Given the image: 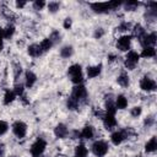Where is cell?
<instances>
[{
  "instance_id": "6da1fadb",
  "label": "cell",
  "mask_w": 157,
  "mask_h": 157,
  "mask_svg": "<svg viewBox=\"0 0 157 157\" xmlns=\"http://www.w3.org/2000/svg\"><path fill=\"white\" fill-rule=\"evenodd\" d=\"M67 74L70 75V78L74 83L76 85H80L82 82V72H81V66L78 64H75V65H71L67 70Z\"/></svg>"
},
{
  "instance_id": "7a4b0ae2",
  "label": "cell",
  "mask_w": 157,
  "mask_h": 157,
  "mask_svg": "<svg viewBox=\"0 0 157 157\" xmlns=\"http://www.w3.org/2000/svg\"><path fill=\"white\" fill-rule=\"evenodd\" d=\"M92 152L94 153V156L97 157H103L107 155L108 152V145L104 142V141H96L93 145H92Z\"/></svg>"
},
{
  "instance_id": "3957f363",
  "label": "cell",
  "mask_w": 157,
  "mask_h": 157,
  "mask_svg": "<svg viewBox=\"0 0 157 157\" xmlns=\"http://www.w3.org/2000/svg\"><path fill=\"white\" fill-rule=\"evenodd\" d=\"M45 147H47V142H45L43 139H38V140L32 145V147H31V155H32L33 157H39V156L44 152Z\"/></svg>"
},
{
  "instance_id": "277c9868",
  "label": "cell",
  "mask_w": 157,
  "mask_h": 157,
  "mask_svg": "<svg viewBox=\"0 0 157 157\" xmlns=\"http://www.w3.org/2000/svg\"><path fill=\"white\" fill-rule=\"evenodd\" d=\"M139 59H140V55L136 52H134V50L129 52L126 54V58H125V66L129 70H134L136 64H137V61H139Z\"/></svg>"
},
{
  "instance_id": "5b68a950",
  "label": "cell",
  "mask_w": 157,
  "mask_h": 157,
  "mask_svg": "<svg viewBox=\"0 0 157 157\" xmlns=\"http://www.w3.org/2000/svg\"><path fill=\"white\" fill-rule=\"evenodd\" d=\"M139 40H140V43H141V45L144 48H146V47H153L155 43H156V33L155 32H152V33H145L144 36H141L139 38Z\"/></svg>"
},
{
  "instance_id": "8992f818",
  "label": "cell",
  "mask_w": 157,
  "mask_h": 157,
  "mask_svg": "<svg viewBox=\"0 0 157 157\" xmlns=\"http://www.w3.org/2000/svg\"><path fill=\"white\" fill-rule=\"evenodd\" d=\"M12 131H13V134L18 137V139H22V137H25V135H26V132H27V126H26V124L25 123H22V121H16L13 125H12Z\"/></svg>"
},
{
  "instance_id": "52a82bcc",
  "label": "cell",
  "mask_w": 157,
  "mask_h": 157,
  "mask_svg": "<svg viewBox=\"0 0 157 157\" xmlns=\"http://www.w3.org/2000/svg\"><path fill=\"white\" fill-rule=\"evenodd\" d=\"M75 99H77L78 102L85 99L87 97V91H86V87L82 86V85H76L72 90V94H71Z\"/></svg>"
},
{
  "instance_id": "ba28073f",
  "label": "cell",
  "mask_w": 157,
  "mask_h": 157,
  "mask_svg": "<svg viewBox=\"0 0 157 157\" xmlns=\"http://www.w3.org/2000/svg\"><path fill=\"white\" fill-rule=\"evenodd\" d=\"M140 88L142 91H147V92L155 91L156 90V82L150 77H144L140 81Z\"/></svg>"
},
{
  "instance_id": "9c48e42d",
  "label": "cell",
  "mask_w": 157,
  "mask_h": 157,
  "mask_svg": "<svg viewBox=\"0 0 157 157\" xmlns=\"http://www.w3.org/2000/svg\"><path fill=\"white\" fill-rule=\"evenodd\" d=\"M91 9L97 13H103V12H108L110 10V6L109 2H93L91 4Z\"/></svg>"
},
{
  "instance_id": "30bf717a",
  "label": "cell",
  "mask_w": 157,
  "mask_h": 157,
  "mask_svg": "<svg viewBox=\"0 0 157 157\" xmlns=\"http://www.w3.org/2000/svg\"><path fill=\"white\" fill-rule=\"evenodd\" d=\"M130 42H131V36H123V37H120V38L118 39L117 45H118V48H119L120 50L125 52V50L129 49Z\"/></svg>"
},
{
  "instance_id": "8fae6325",
  "label": "cell",
  "mask_w": 157,
  "mask_h": 157,
  "mask_svg": "<svg viewBox=\"0 0 157 157\" xmlns=\"http://www.w3.org/2000/svg\"><path fill=\"white\" fill-rule=\"evenodd\" d=\"M103 124H104L105 129L110 130L117 125V119H115V117L113 114H105L103 117Z\"/></svg>"
},
{
  "instance_id": "7c38bea8",
  "label": "cell",
  "mask_w": 157,
  "mask_h": 157,
  "mask_svg": "<svg viewBox=\"0 0 157 157\" xmlns=\"http://www.w3.org/2000/svg\"><path fill=\"white\" fill-rule=\"evenodd\" d=\"M67 132H69V130H67V128H66L65 124H59V125H56V128H55V130H54L55 136L59 137V139L65 137V136L67 135Z\"/></svg>"
},
{
  "instance_id": "4fadbf2b",
  "label": "cell",
  "mask_w": 157,
  "mask_h": 157,
  "mask_svg": "<svg viewBox=\"0 0 157 157\" xmlns=\"http://www.w3.org/2000/svg\"><path fill=\"white\" fill-rule=\"evenodd\" d=\"M110 140H112V142H113L115 146H118V145H120V144L125 140V136H124L123 131H115V132L112 134Z\"/></svg>"
},
{
  "instance_id": "5bb4252c",
  "label": "cell",
  "mask_w": 157,
  "mask_h": 157,
  "mask_svg": "<svg viewBox=\"0 0 157 157\" xmlns=\"http://www.w3.org/2000/svg\"><path fill=\"white\" fill-rule=\"evenodd\" d=\"M101 70H102V65L90 66V67H87V76L90 78H94L101 74Z\"/></svg>"
},
{
  "instance_id": "9a60e30c",
  "label": "cell",
  "mask_w": 157,
  "mask_h": 157,
  "mask_svg": "<svg viewBox=\"0 0 157 157\" xmlns=\"http://www.w3.org/2000/svg\"><path fill=\"white\" fill-rule=\"evenodd\" d=\"M128 107V99L125 98V96H118L115 99V108L117 109H125Z\"/></svg>"
},
{
  "instance_id": "2e32d148",
  "label": "cell",
  "mask_w": 157,
  "mask_h": 157,
  "mask_svg": "<svg viewBox=\"0 0 157 157\" xmlns=\"http://www.w3.org/2000/svg\"><path fill=\"white\" fill-rule=\"evenodd\" d=\"M28 54H29L31 56L37 58V56L42 55V54H43V52L40 50L39 44H32V45H29V47H28Z\"/></svg>"
},
{
  "instance_id": "e0dca14e",
  "label": "cell",
  "mask_w": 157,
  "mask_h": 157,
  "mask_svg": "<svg viewBox=\"0 0 157 157\" xmlns=\"http://www.w3.org/2000/svg\"><path fill=\"white\" fill-rule=\"evenodd\" d=\"M156 148H157V139L153 136L146 142L145 150H146V152H153V151H156Z\"/></svg>"
},
{
  "instance_id": "ac0fdd59",
  "label": "cell",
  "mask_w": 157,
  "mask_h": 157,
  "mask_svg": "<svg viewBox=\"0 0 157 157\" xmlns=\"http://www.w3.org/2000/svg\"><path fill=\"white\" fill-rule=\"evenodd\" d=\"M36 80H37V76H36L32 71H27V72H26V86H27L28 88L34 85Z\"/></svg>"
},
{
  "instance_id": "d6986e66",
  "label": "cell",
  "mask_w": 157,
  "mask_h": 157,
  "mask_svg": "<svg viewBox=\"0 0 157 157\" xmlns=\"http://www.w3.org/2000/svg\"><path fill=\"white\" fill-rule=\"evenodd\" d=\"M155 55H156V50L153 47H146L142 49V53H141L142 58H152Z\"/></svg>"
},
{
  "instance_id": "ffe728a7",
  "label": "cell",
  "mask_w": 157,
  "mask_h": 157,
  "mask_svg": "<svg viewBox=\"0 0 157 157\" xmlns=\"http://www.w3.org/2000/svg\"><path fill=\"white\" fill-rule=\"evenodd\" d=\"M118 83L121 86V87H128V85H129V76H128V74H125V72H121L119 76H118Z\"/></svg>"
},
{
  "instance_id": "44dd1931",
  "label": "cell",
  "mask_w": 157,
  "mask_h": 157,
  "mask_svg": "<svg viewBox=\"0 0 157 157\" xmlns=\"http://www.w3.org/2000/svg\"><path fill=\"white\" fill-rule=\"evenodd\" d=\"M81 137H85V139H87V140L92 139V137H93V128H91V126H85V128L82 129V131H81Z\"/></svg>"
},
{
  "instance_id": "7402d4cb",
  "label": "cell",
  "mask_w": 157,
  "mask_h": 157,
  "mask_svg": "<svg viewBox=\"0 0 157 157\" xmlns=\"http://www.w3.org/2000/svg\"><path fill=\"white\" fill-rule=\"evenodd\" d=\"M52 45H53V43H52V40L49 39V38H47V39H43L40 43H39V48H40V50L44 53V52H48L50 48H52Z\"/></svg>"
},
{
  "instance_id": "603a6c76",
  "label": "cell",
  "mask_w": 157,
  "mask_h": 157,
  "mask_svg": "<svg viewBox=\"0 0 157 157\" xmlns=\"http://www.w3.org/2000/svg\"><path fill=\"white\" fill-rule=\"evenodd\" d=\"M60 55H61L63 58H65V59L70 58V56L72 55V47H71V45H65L64 48H61Z\"/></svg>"
},
{
  "instance_id": "cb8c5ba5",
  "label": "cell",
  "mask_w": 157,
  "mask_h": 157,
  "mask_svg": "<svg viewBox=\"0 0 157 157\" xmlns=\"http://www.w3.org/2000/svg\"><path fill=\"white\" fill-rule=\"evenodd\" d=\"M75 153L77 157H86L87 156V148L85 145H78L75 148Z\"/></svg>"
},
{
  "instance_id": "d4e9b609",
  "label": "cell",
  "mask_w": 157,
  "mask_h": 157,
  "mask_svg": "<svg viewBox=\"0 0 157 157\" xmlns=\"http://www.w3.org/2000/svg\"><path fill=\"white\" fill-rule=\"evenodd\" d=\"M15 93H13V91H10V90H7L6 92H5V96H4V103L5 104H10L13 99H15Z\"/></svg>"
},
{
  "instance_id": "484cf974",
  "label": "cell",
  "mask_w": 157,
  "mask_h": 157,
  "mask_svg": "<svg viewBox=\"0 0 157 157\" xmlns=\"http://www.w3.org/2000/svg\"><path fill=\"white\" fill-rule=\"evenodd\" d=\"M105 109H107V114H115V112H117V108H115V104L110 101V99H108L107 101V104H105Z\"/></svg>"
},
{
  "instance_id": "4316f807",
  "label": "cell",
  "mask_w": 157,
  "mask_h": 157,
  "mask_svg": "<svg viewBox=\"0 0 157 157\" xmlns=\"http://www.w3.org/2000/svg\"><path fill=\"white\" fill-rule=\"evenodd\" d=\"M66 105H67L69 109H76V108L78 107V101L75 99V98L71 96V97H69V99H67V102H66Z\"/></svg>"
},
{
  "instance_id": "83f0119b",
  "label": "cell",
  "mask_w": 157,
  "mask_h": 157,
  "mask_svg": "<svg viewBox=\"0 0 157 157\" xmlns=\"http://www.w3.org/2000/svg\"><path fill=\"white\" fill-rule=\"evenodd\" d=\"M13 32H15V28H13L12 26H9V27H6L5 29H2V36H4V38L9 39V38L12 37Z\"/></svg>"
},
{
  "instance_id": "f1b7e54d",
  "label": "cell",
  "mask_w": 157,
  "mask_h": 157,
  "mask_svg": "<svg viewBox=\"0 0 157 157\" xmlns=\"http://www.w3.org/2000/svg\"><path fill=\"white\" fill-rule=\"evenodd\" d=\"M137 6H139V1H135V0H129L125 4V9L126 10H135Z\"/></svg>"
},
{
  "instance_id": "f546056e",
  "label": "cell",
  "mask_w": 157,
  "mask_h": 157,
  "mask_svg": "<svg viewBox=\"0 0 157 157\" xmlns=\"http://www.w3.org/2000/svg\"><path fill=\"white\" fill-rule=\"evenodd\" d=\"M134 33H135V36H136V37H137V39H139V38H140L141 36H144L146 32H145V29H144L140 25H136V26H135V28H134Z\"/></svg>"
},
{
  "instance_id": "4dcf8cb0",
  "label": "cell",
  "mask_w": 157,
  "mask_h": 157,
  "mask_svg": "<svg viewBox=\"0 0 157 157\" xmlns=\"http://www.w3.org/2000/svg\"><path fill=\"white\" fill-rule=\"evenodd\" d=\"M59 7H60L59 2L52 1V2H49V4H48V10H49V12H56V11L59 10Z\"/></svg>"
},
{
  "instance_id": "1f68e13d",
  "label": "cell",
  "mask_w": 157,
  "mask_h": 157,
  "mask_svg": "<svg viewBox=\"0 0 157 157\" xmlns=\"http://www.w3.org/2000/svg\"><path fill=\"white\" fill-rule=\"evenodd\" d=\"M49 39L52 40V43H53V44H54V43H58V42L60 40V34H59V32H58V31H54V32L50 34Z\"/></svg>"
},
{
  "instance_id": "d6a6232c",
  "label": "cell",
  "mask_w": 157,
  "mask_h": 157,
  "mask_svg": "<svg viewBox=\"0 0 157 157\" xmlns=\"http://www.w3.org/2000/svg\"><path fill=\"white\" fill-rule=\"evenodd\" d=\"M7 129H9L7 123H6V121H4V120H0V136H1V135H4V134L7 131Z\"/></svg>"
},
{
  "instance_id": "836d02e7",
  "label": "cell",
  "mask_w": 157,
  "mask_h": 157,
  "mask_svg": "<svg viewBox=\"0 0 157 157\" xmlns=\"http://www.w3.org/2000/svg\"><path fill=\"white\" fill-rule=\"evenodd\" d=\"M44 5H45V2H44L43 0H37V1L33 2V7H34L36 10H42V9L44 7Z\"/></svg>"
},
{
  "instance_id": "e575fe53",
  "label": "cell",
  "mask_w": 157,
  "mask_h": 157,
  "mask_svg": "<svg viewBox=\"0 0 157 157\" xmlns=\"http://www.w3.org/2000/svg\"><path fill=\"white\" fill-rule=\"evenodd\" d=\"M13 93L17 94V96H21L23 93V85H16L15 86V90H13Z\"/></svg>"
},
{
  "instance_id": "d590c367",
  "label": "cell",
  "mask_w": 157,
  "mask_h": 157,
  "mask_svg": "<svg viewBox=\"0 0 157 157\" xmlns=\"http://www.w3.org/2000/svg\"><path fill=\"white\" fill-rule=\"evenodd\" d=\"M140 114H141V107H134V108L131 109V115H132L134 118H137Z\"/></svg>"
},
{
  "instance_id": "8d00e7d4",
  "label": "cell",
  "mask_w": 157,
  "mask_h": 157,
  "mask_svg": "<svg viewBox=\"0 0 157 157\" xmlns=\"http://www.w3.org/2000/svg\"><path fill=\"white\" fill-rule=\"evenodd\" d=\"M129 28H130V23H128V22H123L119 26V31H128Z\"/></svg>"
},
{
  "instance_id": "74e56055",
  "label": "cell",
  "mask_w": 157,
  "mask_h": 157,
  "mask_svg": "<svg viewBox=\"0 0 157 157\" xmlns=\"http://www.w3.org/2000/svg\"><path fill=\"white\" fill-rule=\"evenodd\" d=\"M103 34H104V31L102 28H97L94 32V38H101Z\"/></svg>"
},
{
  "instance_id": "f35d334b",
  "label": "cell",
  "mask_w": 157,
  "mask_h": 157,
  "mask_svg": "<svg viewBox=\"0 0 157 157\" xmlns=\"http://www.w3.org/2000/svg\"><path fill=\"white\" fill-rule=\"evenodd\" d=\"M70 27H71V18H66L64 21V28L65 29H69Z\"/></svg>"
},
{
  "instance_id": "ab89813d",
  "label": "cell",
  "mask_w": 157,
  "mask_h": 157,
  "mask_svg": "<svg viewBox=\"0 0 157 157\" xmlns=\"http://www.w3.org/2000/svg\"><path fill=\"white\" fill-rule=\"evenodd\" d=\"M4 48V36H2V29L0 28V50Z\"/></svg>"
},
{
  "instance_id": "60d3db41",
  "label": "cell",
  "mask_w": 157,
  "mask_h": 157,
  "mask_svg": "<svg viewBox=\"0 0 157 157\" xmlns=\"http://www.w3.org/2000/svg\"><path fill=\"white\" fill-rule=\"evenodd\" d=\"M152 123H153V118H152V117H148V118H146V120H145V124H146L147 126L152 125Z\"/></svg>"
},
{
  "instance_id": "b9f144b4",
  "label": "cell",
  "mask_w": 157,
  "mask_h": 157,
  "mask_svg": "<svg viewBox=\"0 0 157 157\" xmlns=\"http://www.w3.org/2000/svg\"><path fill=\"white\" fill-rule=\"evenodd\" d=\"M16 5H17L18 7H23V6L26 5V2H25V1H17V2H16Z\"/></svg>"
},
{
  "instance_id": "7bdbcfd3",
  "label": "cell",
  "mask_w": 157,
  "mask_h": 157,
  "mask_svg": "<svg viewBox=\"0 0 157 157\" xmlns=\"http://www.w3.org/2000/svg\"><path fill=\"white\" fill-rule=\"evenodd\" d=\"M4 153H5V148H4V146H2V145H0V157H2V156H4Z\"/></svg>"
},
{
  "instance_id": "ee69618b",
  "label": "cell",
  "mask_w": 157,
  "mask_h": 157,
  "mask_svg": "<svg viewBox=\"0 0 157 157\" xmlns=\"http://www.w3.org/2000/svg\"><path fill=\"white\" fill-rule=\"evenodd\" d=\"M11 157H15V156H11Z\"/></svg>"
},
{
  "instance_id": "f6af8a7d",
  "label": "cell",
  "mask_w": 157,
  "mask_h": 157,
  "mask_svg": "<svg viewBox=\"0 0 157 157\" xmlns=\"http://www.w3.org/2000/svg\"><path fill=\"white\" fill-rule=\"evenodd\" d=\"M75 157H77V156H75Z\"/></svg>"
}]
</instances>
